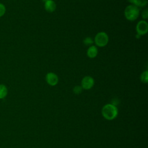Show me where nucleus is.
Segmentation results:
<instances>
[{"label":"nucleus","mask_w":148,"mask_h":148,"mask_svg":"<svg viewBox=\"0 0 148 148\" xmlns=\"http://www.w3.org/2000/svg\"><path fill=\"white\" fill-rule=\"evenodd\" d=\"M101 113L106 120H112L117 117L119 111L116 105L112 103H107L102 107Z\"/></svg>","instance_id":"f257e3e1"},{"label":"nucleus","mask_w":148,"mask_h":148,"mask_svg":"<svg viewBox=\"0 0 148 148\" xmlns=\"http://www.w3.org/2000/svg\"><path fill=\"white\" fill-rule=\"evenodd\" d=\"M139 15V9L135 5H130L127 6L124 10V16L125 18L130 21L135 20Z\"/></svg>","instance_id":"f03ea898"},{"label":"nucleus","mask_w":148,"mask_h":148,"mask_svg":"<svg viewBox=\"0 0 148 148\" xmlns=\"http://www.w3.org/2000/svg\"><path fill=\"white\" fill-rule=\"evenodd\" d=\"M109 41V37L105 32H98L95 36L94 42L95 45L99 47L105 46Z\"/></svg>","instance_id":"7ed1b4c3"},{"label":"nucleus","mask_w":148,"mask_h":148,"mask_svg":"<svg viewBox=\"0 0 148 148\" xmlns=\"http://www.w3.org/2000/svg\"><path fill=\"white\" fill-rule=\"evenodd\" d=\"M137 34L139 36L145 35L148 31V24L145 20L139 21L136 26Z\"/></svg>","instance_id":"20e7f679"},{"label":"nucleus","mask_w":148,"mask_h":148,"mask_svg":"<svg viewBox=\"0 0 148 148\" xmlns=\"http://www.w3.org/2000/svg\"><path fill=\"white\" fill-rule=\"evenodd\" d=\"M94 84V79L90 76H86L84 77L81 82V86L83 89L84 90H90L91 89Z\"/></svg>","instance_id":"39448f33"},{"label":"nucleus","mask_w":148,"mask_h":148,"mask_svg":"<svg viewBox=\"0 0 148 148\" xmlns=\"http://www.w3.org/2000/svg\"><path fill=\"white\" fill-rule=\"evenodd\" d=\"M46 82L51 86H54L57 84L58 82V76L53 72H49L46 75Z\"/></svg>","instance_id":"423d86ee"},{"label":"nucleus","mask_w":148,"mask_h":148,"mask_svg":"<svg viewBox=\"0 0 148 148\" xmlns=\"http://www.w3.org/2000/svg\"><path fill=\"white\" fill-rule=\"evenodd\" d=\"M45 10L50 13L53 12L56 9V4L53 0H48L45 2Z\"/></svg>","instance_id":"0eeeda50"},{"label":"nucleus","mask_w":148,"mask_h":148,"mask_svg":"<svg viewBox=\"0 0 148 148\" xmlns=\"http://www.w3.org/2000/svg\"><path fill=\"white\" fill-rule=\"evenodd\" d=\"M98 54V49L95 46L91 45L87 51V55L90 58H95Z\"/></svg>","instance_id":"6e6552de"},{"label":"nucleus","mask_w":148,"mask_h":148,"mask_svg":"<svg viewBox=\"0 0 148 148\" xmlns=\"http://www.w3.org/2000/svg\"><path fill=\"white\" fill-rule=\"evenodd\" d=\"M8 88L3 84H0V99L5 98L8 95Z\"/></svg>","instance_id":"1a4fd4ad"},{"label":"nucleus","mask_w":148,"mask_h":148,"mask_svg":"<svg viewBox=\"0 0 148 148\" xmlns=\"http://www.w3.org/2000/svg\"><path fill=\"white\" fill-rule=\"evenodd\" d=\"M140 80L143 83H147L148 82V72L147 71L142 73L140 76Z\"/></svg>","instance_id":"9d476101"},{"label":"nucleus","mask_w":148,"mask_h":148,"mask_svg":"<svg viewBox=\"0 0 148 148\" xmlns=\"http://www.w3.org/2000/svg\"><path fill=\"white\" fill-rule=\"evenodd\" d=\"M147 0H137V2L135 5L137 7H143L147 5Z\"/></svg>","instance_id":"9b49d317"},{"label":"nucleus","mask_w":148,"mask_h":148,"mask_svg":"<svg viewBox=\"0 0 148 148\" xmlns=\"http://www.w3.org/2000/svg\"><path fill=\"white\" fill-rule=\"evenodd\" d=\"M6 9L5 5L0 3V17L4 16V14L6 13Z\"/></svg>","instance_id":"f8f14e48"},{"label":"nucleus","mask_w":148,"mask_h":148,"mask_svg":"<svg viewBox=\"0 0 148 148\" xmlns=\"http://www.w3.org/2000/svg\"><path fill=\"white\" fill-rule=\"evenodd\" d=\"M82 90H83V88H82V86H76L75 87H74V88L73 89V91L76 94H80L82 92Z\"/></svg>","instance_id":"ddd939ff"},{"label":"nucleus","mask_w":148,"mask_h":148,"mask_svg":"<svg viewBox=\"0 0 148 148\" xmlns=\"http://www.w3.org/2000/svg\"><path fill=\"white\" fill-rule=\"evenodd\" d=\"M83 43L86 45H87V46H90V45H91L93 43V40H92L91 38H90V37H86L84 39Z\"/></svg>","instance_id":"4468645a"},{"label":"nucleus","mask_w":148,"mask_h":148,"mask_svg":"<svg viewBox=\"0 0 148 148\" xmlns=\"http://www.w3.org/2000/svg\"><path fill=\"white\" fill-rule=\"evenodd\" d=\"M142 18H143L144 19H146L148 17V13H147V9H145L143 11L142 14Z\"/></svg>","instance_id":"2eb2a0df"},{"label":"nucleus","mask_w":148,"mask_h":148,"mask_svg":"<svg viewBox=\"0 0 148 148\" xmlns=\"http://www.w3.org/2000/svg\"><path fill=\"white\" fill-rule=\"evenodd\" d=\"M128 1L129 2H130L132 5H135V4L137 2V0H128Z\"/></svg>","instance_id":"dca6fc26"},{"label":"nucleus","mask_w":148,"mask_h":148,"mask_svg":"<svg viewBox=\"0 0 148 148\" xmlns=\"http://www.w3.org/2000/svg\"><path fill=\"white\" fill-rule=\"evenodd\" d=\"M43 1H44V2H46L47 1H48V0H43Z\"/></svg>","instance_id":"f3484780"}]
</instances>
